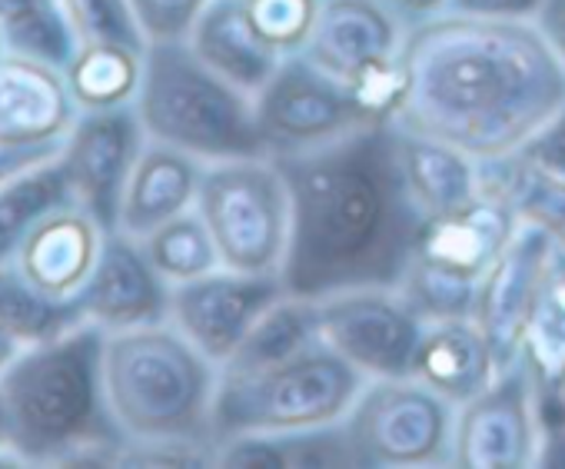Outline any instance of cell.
Here are the masks:
<instances>
[{
	"mask_svg": "<svg viewBox=\"0 0 565 469\" xmlns=\"http://www.w3.org/2000/svg\"><path fill=\"white\" fill-rule=\"evenodd\" d=\"M409 97L393 127L439 137L486 167L519 160L565 107V67L535 21L436 14L406 31Z\"/></svg>",
	"mask_w": 565,
	"mask_h": 469,
	"instance_id": "obj_1",
	"label": "cell"
},
{
	"mask_svg": "<svg viewBox=\"0 0 565 469\" xmlns=\"http://www.w3.org/2000/svg\"><path fill=\"white\" fill-rule=\"evenodd\" d=\"M290 186V251L282 264L287 294L320 300L350 287H396L419 233L393 127L356 130L343 140L273 157Z\"/></svg>",
	"mask_w": 565,
	"mask_h": 469,
	"instance_id": "obj_2",
	"label": "cell"
},
{
	"mask_svg": "<svg viewBox=\"0 0 565 469\" xmlns=\"http://www.w3.org/2000/svg\"><path fill=\"white\" fill-rule=\"evenodd\" d=\"M107 330L84 320L31 343L0 376L21 466H120L127 446L104 386Z\"/></svg>",
	"mask_w": 565,
	"mask_h": 469,
	"instance_id": "obj_3",
	"label": "cell"
},
{
	"mask_svg": "<svg viewBox=\"0 0 565 469\" xmlns=\"http://www.w3.org/2000/svg\"><path fill=\"white\" fill-rule=\"evenodd\" d=\"M104 386L127 446H193L213 452L220 366L170 320L107 333Z\"/></svg>",
	"mask_w": 565,
	"mask_h": 469,
	"instance_id": "obj_4",
	"label": "cell"
},
{
	"mask_svg": "<svg viewBox=\"0 0 565 469\" xmlns=\"http://www.w3.org/2000/svg\"><path fill=\"white\" fill-rule=\"evenodd\" d=\"M134 107L147 140L177 147L203 163L266 153L253 94L203 64L186 41L147 44Z\"/></svg>",
	"mask_w": 565,
	"mask_h": 469,
	"instance_id": "obj_5",
	"label": "cell"
},
{
	"mask_svg": "<svg viewBox=\"0 0 565 469\" xmlns=\"http://www.w3.org/2000/svg\"><path fill=\"white\" fill-rule=\"evenodd\" d=\"M366 376L323 340L253 373H223L213 409V446L230 436H282L347 419Z\"/></svg>",
	"mask_w": 565,
	"mask_h": 469,
	"instance_id": "obj_6",
	"label": "cell"
},
{
	"mask_svg": "<svg viewBox=\"0 0 565 469\" xmlns=\"http://www.w3.org/2000/svg\"><path fill=\"white\" fill-rule=\"evenodd\" d=\"M196 210L206 220L220 260L239 274L279 277L290 251V186L266 153L203 167Z\"/></svg>",
	"mask_w": 565,
	"mask_h": 469,
	"instance_id": "obj_7",
	"label": "cell"
},
{
	"mask_svg": "<svg viewBox=\"0 0 565 469\" xmlns=\"http://www.w3.org/2000/svg\"><path fill=\"white\" fill-rule=\"evenodd\" d=\"M456 406L416 376L366 380L340 423L353 466H452Z\"/></svg>",
	"mask_w": 565,
	"mask_h": 469,
	"instance_id": "obj_8",
	"label": "cell"
},
{
	"mask_svg": "<svg viewBox=\"0 0 565 469\" xmlns=\"http://www.w3.org/2000/svg\"><path fill=\"white\" fill-rule=\"evenodd\" d=\"M548 433L545 399L515 360L482 393L456 406L452 466L459 469H529L542 466Z\"/></svg>",
	"mask_w": 565,
	"mask_h": 469,
	"instance_id": "obj_9",
	"label": "cell"
},
{
	"mask_svg": "<svg viewBox=\"0 0 565 469\" xmlns=\"http://www.w3.org/2000/svg\"><path fill=\"white\" fill-rule=\"evenodd\" d=\"M253 104L266 157H294L370 130L347 84L317 67L307 54L282 57L266 87L253 94Z\"/></svg>",
	"mask_w": 565,
	"mask_h": 469,
	"instance_id": "obj_10",
	"label": "cell"
},
{
	"mask_svg": "<svg viewBox=\"0 0 565 469\" xmlns=\"http://www.w3.org/2000/svg\"><path fill=\"white\" fill-rule=\"evenodd\" d=\"M320 340L366 380L406 376L426 320L399 287H350L317 300Z\"/></svg>",
	"mask_w": 565,
	"mask_h": 469,
	"instance_id": "obj_11",
	"label": "cell"
},
{
	"mask_svg": "<svg viewBox=\"0 0 565 469\" xmlns=\"http://www.w3.org/2000/svg\"><path fill=\"white\" fill-rule=\"evenodd\" d=\"M505 167L509 163L489 167V183L462 206L426 216L419 223L409 260L479 287L482 274L492 267V260L509 247L515 230L522 226Z\"/></svg>",
	"mask_w": 565,
	"mask_h": 469,
	"instance_id": "obj_12",
	"label": "cell"
},
{
	"mask_svg": "<svg viewBox=\"0 0 565 469\" xmlns=\"http://www.w3.org/2000/svg\"><path fill=\"white\" fill-rule=\"evenodd\" d=\"M147 143L137 107L81 110L61 147L74 200L104 226L117 230L124 186Z\"/></svg>",
	"mask_w": 565,
	"mask_h": 469,
	"instance_id": "obj_13",
	"label": "cell"
},
{
	"mask_svg": "<svg viewBox=\"0 0 565 469\" xmlns=\"http://www.w3.org/2000/svg\"><path fill=\"white\" fill-rule=\"evenodd\" d=\"M287 287L279 277L239 274L220 267L190 284L170 287L167 320L216 366H223L246 340L253 323L276 303Z\"/></svg>",
	"mask_w": 565,
	"mask_h": 469,
	"instance_id": "obj_14",
	"label": "cell"
},
{
	"mask_svg": "<svg viewBox=\"0 0 565 469\" xmlns=\"http://www.w3.org/2000/svg\"><path fill=\"white\" fill-rule=\"evenodd\" d=\"M552 251L555 247L542 230L522 223L509 247L492 260V267L482 274L476 287L472 320L489 337L502 366L519 360L522 330L535 307Z\"/></svg>",
	"mask_w": 565,
	"mask_h": 469,
	"instance_id": "obj_15",
	"label": "cell"
},
{
	"mask_svg": "<svg viewBox=\"0 0 565 469\" xmlns=\"http://www.w3.org/2000/svg\"><path fill=\"white\" fill-rule=\"evenodd\" d=\"M77 303L84 320L107 333L163 323L170 313V284L157 274L137 237L124 230H107L97 267Z\"/></svg>",
	"mask_w": 565,
	"mask_h": 469,
	"instance_id": "obj_16",
	"label": "cell"
},
{
	"mask_svg": "<svg viewBox=\"0 0 565 469\" xmlns=\"http://www.w3.org/2000/svg\"><path fill=\"white\" fill-rule=\"evenodd\" d=\"M104 237L107 230L77 200H67L34 223L14 264L47 297L77 300L97 267Z\"/></svg>",
	"mask_w": 565,
	"mask_h": 469,
	"instance_id": "obj_17",
	"label": "cell"
},
{
	"mask_svg": "<svg viewBox=\"0 0 565 469\" xmlns=\"http://www.w3.org/2000/svg\"><path fill=\"white\" fill-rule=\"evenodd\" d=\"M77 114L81 110L74 104L64 71L24 54L0 51V140H64Z\"/></svg>",
	"mask_w": 565,
	"mask_h": 469,
	"instance_id": "obj_18",
	"label": "cell"
},
{
	"mask_svg": "<svg viewBox=\"0 0 565 469\" xmlns=\"http://www.w3.org/2000/svg\"><path fill=\"white\" fill-rule=\"evenodd\" d=\"M406 31L409 28L383 0H323L320 21L303 54L327 74L347 81L360 67L399 54Z\"/></svg>",
	"mask_w": 565,
	"mask_h": 469,
	"instance_id": "obj_19",
	"label": "cell"
},
{
	"mask_svg": "<svg viewBox=\"0 0 565 469\" xmlns=\"http://www.w3.org/2000/svg\"><path fill=\"white\" fill-rule=\"evenodd\" d=\"M502 370L505 366L499 363L479 323L472 317H449L426 320L409 376L436 390L452 406H462L466 399L482 393Z\"/></svg>",
	"mask_w": 565,
	"mask_h": 469,
	"instance_id": "obj_20",
	"label": "cell"
},
{
	"mask_svg": "<svg viewBox=\"0 0 565 469\" xmlns=\"http://www.w3.org/2000/svg\"><path fill=\"white\" fill-rule=\"evenodd\" d=\"M203 167H206L203 160H196L177 147L147 140L130 170V180L124 186L117 230L143 241L147 233H153L167 220L193 210L200 180H203Z\"/></svg>",
	"mask_w": 565,
	"mask_h": 469,
	"instance_id": "obj_21",
	"label": "cell"
},
{
	"mask_svg": "<svg viewBox=\"0 0 565 469\" xmlns=\"http://www.w3.org/2000/svg\"><path fill=\"white\" fill-rule=\"evenodd\" d=\"M393 143L403 186L423 220L462 206L489 183L486 163L439 137L393 127Z\"/></svg>",
	"mask_w": 565,
	"mask_h": 469,
	"instance_id": "obj_22",
	"label": "cell"
},
{
	"mask_svg": "<svg viewBox=\"0 0 565 469\" xmlns=\"http://www.w3.org/2000/svg\"><path fill=\"white\" fill-rule=\"evenodd\" d=\"M186 44L203 64H210L246 94L263 90L282 64V57L256 34L253 21L243 11V0H210V8L200 14Z\"/></svg>",
	"mask_w": 565,
	"mask_h": 469,
	"instance_id": "obj_23",
	"label": "cell"
},
{
	"mask_svg": "<svg viewBox=\"0 0 565 469\" xmlns=\"http://www.w3.org/2000/svg\"><path fill=\"white\" fill-rule=\"evenodd\" d=\"M519 363L535 380L545 409L565 416V254L552 251L535 307L522 330Z\"/></svg>",
	"mask_w": 565,
	"mask_h": 469,
	"instance_id": "obj_24",
	"label": "cell"
},
{
	"mask_svg": "<svg viewBox=\"0 0 565 469\" xmlns=\"http://www.w3.org/2000/svg\"><path fill=\"white\" fill-rule=\"evenodd\" d=\"M143 57H147L143 44L87 38L74 54L71 67L64 71L77 110L134 107L143 84Z\"/></svg>",
	"mask_w": 565,
	"mask_h": 469,
	"instance_id": "obj_25",
	"label": "cell"
},
{
	"mask_svg": "<svg viewBox=\"0 0 565 469\" xmlns=\"http://www.w3.org/2000/svg\"><path fill=\"white\" fill-rule=\"evenodd\" d=\"M84 41L71 0H0V51L67 71Z\"/></svg>",
	"mask_w": 565,
	"mask_h": 469,
	"instance_id": "obj_26",
	"label": "cell"
},
{
	"mask_svg": "<svg viewBox=\"0 0 565 469\" xmlns=\"http://www.w3.org/2000/svg\"><path fill=\"white\" fill-rule=\"evenodd\" d=\"M313 343H320L317 300L297 297V294H282L253 323L246 340L236 347V353L220 370L223 373H253V370L273 366L279 360H290V356L303 353Z\"/></svg>",
	"mask_w": 565,
	"mask_h": 469,
	"instance_id": "obj_27",
	"label": "cell"
},
{
	"mask_svg": "<svg viewBox=\"0 0 565 469\" xmlns=\"http://www.w3.org/2000/svg\"><path fill=\"white\" fill-rule=\"evenodd\" d=\"M67 200H74V193L61 167V153L0 186V260H14L34 223Z\"/></svg>",
	"mask_w": 565,
	"mask_h": 469,
	"instance_id": "obj_28",
	"label": "cell"
},
{
	"mask_svg": "<svg viewBox=\"0 0 565 469\" xmlns=\"http://www.w3.org/2000/svg\"><path fill=\"white\" fill-rule=\"evenodd\" d=\"M0 323L31 347L84 323V310L77 300L47 297L18 270L14 260H0Z\"/></svg>",
	"mask_w": 565,
	"mask_h": 469,
	"instance_id": "obj_29",
	"label": "cell"
},
{
	"mask_svg": "<svg viewBox=\"0 0 565 469\" xmlns=\"http://www.w3.org/2000/svg\"><path fill=\"white\" fill-rule=\"evenodd\" d=\"M150 264L157 267V274L177 287V284H190L196 277H206L213 270L223 267L216 241L206 226V220L200 216V210H186L173 220H167L163 226H157L153 233L140 241Z\"/></svg>",
	"mask_w": 565,
	"mask_h": 469,
	"instance_id": "obj_30",
	"label": "cell"
},
{
	"mask_svg": "<svg viewBox=\"0 0 565 469\" xmlns=\"http://www.w3.org/2000/svg\"><path fill=\"white\" fill-rule=\"evenodd\" d=\"M505 170L519 220L542 230L552 247L565 254V177L535 170L522 160H509Z\"/></svg>",
	"mask_w": 565,
	"mask_h": 469,
	"instance_id": "obj_31",
	"label": "cell"
},
{
	"mask_svg": "<svg viewBox=\"0 0 565 469\" xmlns=\"http://www.w3.org/2000/svg\"><path fill=\"white\" fill-rule=\"evenodd\" d=\"M343 84H347L360 117L370 127H393L409 97V71H406L403 51L360 67Z\"/></svg>",
	"mask_w": 565,
	"mask_h": 469,
	"instance_id": "obj_32",
	"label": "cell"
},
{
	"mask_svg": "<svg viewBox=\"0 0 565 469\" xmlns=\"http://www.w3.org/2000/svg\"><path fill=\"white\" fill-rule=\"evenodd\" d=\"M243 11L279 57H290L307 51L323 0H243Z\"/></svg>",
	"mask_w": 565,
	"mask_h": 469,
	"instance_id": "obj_33",
	"label": "cell"
},
{
	"mask_svg": "<svg viewBox=\"0 0 565 469\" xmlns=\"http://www.w3.org/2000/svg\"><path fill=\"white\" fill-rule=\"evenodd\" d=\"M403 297L416 307L423 320H449V317H472L476 284L459 280L452 274L433 270L426 264L409 260L403 280L396 284Z\"/></svg>",
	"mask_w": 565,
	"mask_h": 469,
	"instance_id": "obj_34",
	"label": "cell"
},
{
	"mask_svg": "<svg viewBox=\"0 0 565 469\" xmlns=\"http://www.w3.org/2000/svg\"><path fill=\"white\" fill-rule=\"evenodd\" d=\"M127 4L147 44H170L190 41L200 14L210 8V0H127Z\"/></svg>",
	"mask_w": 565,
	"mask_h": 469,
	"instance_id": "obj_35",
	"label": "cell"
},
{
	"mask_svg": "<svg viewBox=\"0 0 565 469\" xmlns=\"http://www.w3.org/2000/svg\"><path fill=\"white\" fill-rule=\"evenodd\" d=\"M71 4L77 11L84 38H114V41H130V44L147 47L127 0H71Z\"/></svg>",
	"mask_w": 565,
	"mask_h": 469,
	"instance_id": "obj_36",
	"label": "cell"
},
{
	"mask_svg": "<svg viewBox=\"0 0 565 469\" xmlns=\"http://www.w3.org/2000/svg\"><path fill=\"white\" fill-rule=\"evenodd\" d=\"M519 160L535 170L565 177V107L529 140V147L522 150Z\"/></svg>",
	"mask_w": 565,
	"mask_h": 469,
	"instance_id": "obj_37",
	"label": "cell"
},
{
	"mask_svg": "<svg viewBox=\"0 0 565 469\" xmlns=\"http://www.w3.org/2000/svg\"><path fill=\"white\" fill-rule=\"evenodd\" d=\"M548 0H449V11L489 21H535L542 18Z\"/></svg>",
	"mask_w": 565,
	"mask_h": 469,
	"instance_id": "obj_38",
	"label": "cell"
},
{
	"mask_svg": "<svg viewBox=\"0 0 565 469\" xmlns=\"http://www.w3.org/2000/svg\"><path fill=\"white\" fill-rule=\"evenodd\" d=\"M64 140H51V143H8L0 140V186L8 180L21 177L24 170L44 163V160H54L61 153Z\"/></svg>",
	"mask_w": 565,
	"mask_h": 469,
	"instance_id": "obj_39",
	"label": "cell"
},
{
	"mask_svg": "<svg viewBox=\"0 0 565 469\" xmlns=\"http://www.w3.org/2000/svg\"><path fill=\"white\" fill-rule=\"evenodd\" d=\"M383 4L406 24V28H416L436 14H446L449 11V0H383Z\"/></svg>",
	"mask_w": 565,
	"mask_h": 469,
	"instance_id": "obj_40",
	"label": "cell"
},
{
	"mask_svg": "<svg viewBox=\"0 0 565 469\" xmlns=\"http://www.w3.org/2000/svg\"><path fill=\"white\" fill-rule=\"evenodd\" d=\"M539 28H542V34L548 38L555 57H558L562 67H565V0H548L545 11H542V18H539Z\"/></svg>",
	"mask_w": 565,
	"mask_h": 469,
	"instance_id": "obj_41",
	"label": "cell"
},
{
	"mask_svg": "<svg viewBox=\"0 0 565 469\" xmlns=\"http://www.w3.org/2000/svg\"><path fill=\"white\" fill-rule=\"evenodd\" d=\"M0 462H14V466H21V459H18L14 449H11V409H8L4 393H0Z\"/></svg>",
	"mask_w": 565,
	"mask_h": 469,
	"instance_id": "obj_42",
	"label": "cell"
},
{
	"mask_svg": "<svg viewBox=\"0 0 565 469\" xmlns=\"http://www.w3.org/2000/svg\"><path fill=\"white\" fill-rule=\"evenodd\" d=\"M28 343L24 340H18L4 323H0V376H4V370L21 356V350H24Z\"/></svg>",
	"mask_w": 565,
	"mask_h": 469,
	"instance_id": "obj_43",
	"label": "cell"
}]
</instances>
